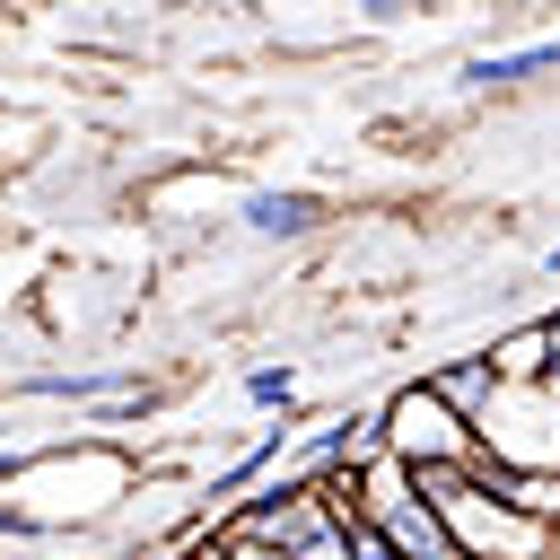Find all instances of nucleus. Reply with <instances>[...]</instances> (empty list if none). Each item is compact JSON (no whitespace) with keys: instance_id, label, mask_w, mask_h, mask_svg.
<instances>
[{"instance_id":"423d86ee","label":"nucleus","mask_w":560,"mask_h":560,"mask_svg":"<svg viewBox=\"0 0 560 560\" xmlns=\"http://www.w3.org/2000/svg\"><path fill=\"white\" fill-rule=\"evenodd\" d=\"M560 70V44H508V52H472L464 61V88L472 96H508V88H534Z\"/></svg>"},{"instance_id":"1a4fd4ad","label":"nucleus","mask_w":560,"mask_h":560,"mask_svg":"<svg viewBox=\"0 0 560 560\" xmlns=\"http://www.w3.org/2000/svg\"><path fill=\"white\" fill-rule=\"evenodd\" d=\"M236 394H245L262 420H289V411H298V368H289V359H262V368H245Z\"/></svg>"},{"instance_id":"0eeeda50","label":"nucleus","mask_w":560,"mask_h":560,"mask_svg":"<svg viewBox=\"0 0 560 560\" xmlns=\"http://www.w3.org/2000/svg\"><path fill=\"white\" fill-rule=\"evenodd\" d=\"M490 368H499V385H551V332H542V315L534 324H508L490 341Z\"/></svg>"},{"instance_id":"ddd939ff","label":"nucleus","mask_w":560,"mask_h":560,"mask_svg":"<svg viewBox=\"0 0 560 560\" xmlns=\"http://www.w3.org/2000/svg\"><path fill=\"white\" fill-rule=\"evenodd\" d=\"M350 9H359V18H368V26H394V18H402V9H411V0H350Z\"/></svg>"},{"instance_id":"6e6552de","label":"nucleus","mask_w":560,"mask_h":560,"mask_svg":"<svg viewBox=\"0 0 560 560\" xmlns=\"http://www.w3.org/2000/svg\"><path fill=\"white\" fill-rule=\"evenodd\" d=\"M429 385L446 394V411L481 420V411H490V394H499V368H490V350H464V359H438V368H429Z\"/></svg>"},{"instance_id":"39448f33","label":"nucleus","mask_w":560,"mask_h":560,"mask_svg":"<svg viewBox=\"0 0 560 560\" xmlns=\"http://www.w3.org/2000/svg\"><path fill=\"white\" fill-rule=\"evenodd\" d=\"M376 534H385V551H394V560H464V551H455V534H446V516H438L420 490H402V499L376 516Z\"/></svg>"},{"instance_id":"f257e3e1","label":"nucleus","mask_w":560,"mask_h":560,"mask_svg":"<svg viewBox=\"0 0 560 560\" xmlns=\"http://www.w3.org/2000/svg\"><path fill=\"white\" fill-rule=\"evenodd\" d=\"M376 420H385V455L402 464V472H429V464H472L481 455V438H472V420L464 411H446V394L429 385V376H411V385H394L385 402H376Z\"/></svg>"},{"instance_id":"20e7f679","label":"nucleus","mask_w":560,"mask_h":560,"mask_svg":"<svg viewBox=\"0 0 560 560\" xmlns=\"http://www.w3.org/2000/svg\"><path fill=\"white\" fill-rule=\"evenodd\" d=\"M236 228L254 245H306V236L332 228V201L306 192V184H254V192H236Z\"/></svg>"},{"instance_id":"f03ea898","label":"nucleus","mask_w":560,"mask_h":560,"mask_svg":"<svg viewBox=\"0 0 560 560\" xmlns=\"http://www.w3.org/2000/svg\"><path fill=\"white\" fill-rule=\"evenodd\" d=\"M472 438L508 472H560V385H499Z\"/></svg>"},{"instance_id":"2eb2a0df","label":"nucleus","mask_w":560,"mask_h":560,"mask_svg":"<svg viewBox=\"0 0 560 560\" xmlns=\"http://www.w3.org/2000/svg\"><path fill=\"white\" fill-rule=\"evenodd\" d=\"M192 560H228V551H219V542H210V534H201V542H192Z\"/></svg>"},{"instance_id":"dca6fc26","label":"nucleus","mask_w":560,"mask_h":560,"mask_svg":"<svg viewBox=\"0 0 560 560\" xmlns=\"http://www.w3.org/2000/svg\"><path fill=\"white\" fill-rule=\"evenodd\" d=\"M542 271H551V280H560V245H551V254H542Z\"/></svg>"},{"instance_id":"9d476101","label":"nucleus","mask_w":560,"mask_h":560,"mask_svg":"<svg viewBox=\"0 0 560 560\" xmlns=\"http://www.w3.org/2000/svg\"><path fill=\"white\" fill-rule=\"evenodd\" d=\"M0 542H61V534H52L44 516H26L18 499H0Z\"/></svg>"},{"instance_id":"7ed1b4c3","label":"nucleus","mask_w":560,"mask_h":560,"mask_svg":"<svg viewBox=\"0 0 560 560\" xmlns=\"http://www.w3.org/2000/svg\"><path fill=\"white\" fill-rule=\"evenodd\" d=\"M368 455H385V420L350 402V411H324V420H306V429H298V455H289V472L324 490V481L359 472Z\"/></svg>"},{"instance_id":"4468645a","label":"nucleus","mask_w":560,"mask_h":560,"mask_svg":"<svg viewBox=\"0 0 560 560\" xmlns=\"http://www.w3.org/2000/svg\"><path fill=\"white\" fill-rule=\"evenodd\" d=\"M542 332H551V385H560V306L542 315Z\"/></svg>"},{"instance_id":"9b49d317","label":"nucleus","mask_w":560,"mask_h":560,"mask_svg":"<svg viewBox=\"0 0 560 560\" xmlns=\"http://www.w3.org/2000/svg\"><path fill=\"white\" fill-rule=\"evenodd\" d=\"M289 560H359V551H350V534H341V525H324V534H306Z\"/></svg>"},{"instance_id":"f8f14e48","label":"nucleus","mask_w":560,"mask_h":560,"mask_svg":"<svg viewBox=\"0 0 560 560\" xmlns=\"http://www.w3.org/2000/svg\"><path fill=\"white\" fill-rule=\"evenodd\" d=\"M210 542H219L228 560H289V551H280V542H262V534H210Z\"/></svg>"}]
</instances>
